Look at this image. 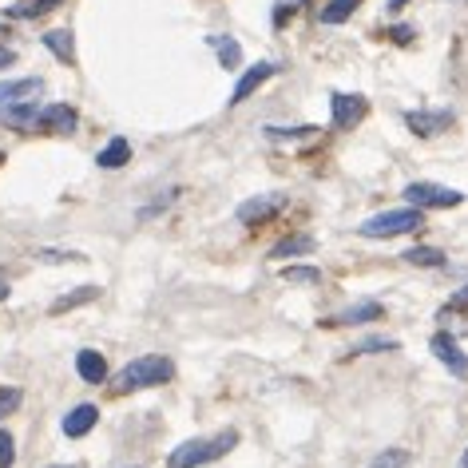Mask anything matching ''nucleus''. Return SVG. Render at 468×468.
Here are the masks:
<instances>
[{
	"mask_svg": "<svg viewBox=\"0 0 468 468\" xmlns=\"http://www.w3.org/2000/svg\"><path fill=\"white\" fill-rule=\"evenodd\" d=\"M357 5H362V0H330V5L317 13V20H322V24H345Z\"/></svg>",
	"mask_w": 468,
	"mask_h": 468,
	"instance_id": "22",
	"label": "nucleus"
},
{
	"mask_svg": "<svg viewBox=\"0 0 468 468\" xmlns=\"http://www.w3.org/2000/svg\"><path fill=\"white\" fill-rule=\"evenodd\" d=\"M282 278H286V282H306V286H314V282H322V271H317V266H286Z\"/></svg>",
	"mask_w": 468,
	"mask_h": 468,
	"instance_id": "25",
	"label": "nucleus"
},
{
	"mask_svg": "<svg viewBox=\"0 0 468 468\" xmlns=\"http://www.w3.org/2000/svg\"><path fill=\"white\" fill-rule=\"evenodd\" d=\"M453 314H461V317H464V334H468V286H464V290H456V294H453V302L441 310V317H453Z\"/></svg>",
	"mask_w": 468,
	"mask_h": 468,
	"instance_id": "28",
	"label": "nucleus"
},
{
	"mask_svg": "<svg viewBox=\"0 0 468 468\" xmlns=\"http://www.w3.org/2000/svg\"><path fill=\"white\" fill-rule=\"evenodd\" d=\"M44 92V79L40 76H24V79H5L0 84V107H13V104H24V99H32V96H40Z\"/></svg>",
	"mask_w": 468,
	"mask_h": 468,
	"instance_id": "10",
	"label": "nucleus"
},
{
	"mask_svg": "<svg viewBox=\"0 0 468 468\" xmlns=\"http://www.w3.org/2000/svg\"><path fill=\"white\" fill-rule=\"evenodd\" d=\"M84 254L76 251H40V262H79Z\"/></svg>",
	"mask_w": 468,
	"mask_h": 468,
	"instance_id": "32",
	"label": "nucleus"
},
{
	"mask_svg": "<svg viewBox=\"0 0 468 468\" xmlns=\"http://www.w3.org/2000/svg\"><path fill=\"white\" fill-rule=\"evenodd\" d=\"M96 298H99V286H79V290H72V294L60 298V302H52V314H64V310H72V306L96 302Z\"/></svg>",
	"mask_w": 468,
	"mask_h": 468,
	"instance_id": "23",
	"label": "nucleus"
},
{
	"mask_svg": "<svg viewBox=\"0 0 468 468\" xmlns=\"http://www.w3.org/2000/svg\"><path fill=\"white\" fill-rule=\"evenodd\" d=\"M96 163L104 167V171H119V167H127V163H132V143H127L124 135H115L112 143H107L104 151L96 155Z\"/></svg>",
	"mask_w": 468,
	"mask_h": 468,
	"instance_id": "16",
	"label": "nucleus"
},
{
	"mask_svg": "<svg viewBox=\"0 0 468 468\" xmlns=\"http://www.w3.org/2000/svg\"><path fill=\"white\" fill-rule=\"evenodd\" d=\"M36 119H40V104H13L5 112V124L8 127H16V132H36Z\"/></svg>",
	"mask_w": 468,
	"mask_h": 468,
	"instance_id": "17",
	"label": "nucleus"
},
{
	"mask_svg": "<svg viewBox=\"0 0 468 468\" xmlns=\"http://www.w3.org/2000/svg\"><path fill=\"white\" fill-rule=\"evenodd\" d=\"M266 135L271 139H306V135H317V127L314 124H306V127H266Z\"/></svg>",
	"mask_w": 468,
	"mask_h": 468,
	"instance_id": "29",
	"label": "nucleus"
},
{
	"mask_svg": "<svg viewBox=\"0 0 468 468\" xmlns=\"http://www.w3.org/2000/svg\"><path fill=\"white\" fill-rule=\"evenodd\" d=\"M385 314L381 302H357L350 310H342L337 317H330V326H365V322H377Z\"/></svg>",
	"mask_w": 468,
	"mask_h": 468,
	"instance_id": "15",
	"label": "nucleus"
},
{
	"mask_svg": "<svg viewBox=\"0 0 468 468\" xmlns=\"http://www.w3.org/2000/svg\"><path fill=\"white\" fill-rule=\"evenodd\" d=\"M238 445V433L234 429H223L215 436H195V441H183L179 449H171L167 456V468H203V464H215L223 461Z\"/></svg>",
	"mask_w": 468,
	"mask_h": 468,
	"instance_id": "2",
	"label": "nucleus"
},
{
	"mask_svg": "<svg viewBox=\"0 0 468 468\" xmlns=\"http://www.w3.org/2000/svg\"><path fill=\"white\" fill-rule=\"evenodd\" d=\"M464 468H468V456H464Z\"/></svg>",
	"mask_w": 468,
	"mask_h": 468,
	"instance_id": "38",
	"label": "nucleus"
},
{
	"mask_svg": "<svg viewBox=\"0 0 468 468\" xmlns=\"http://www.w3.org/2000/svg\"><path fill=\"white\" fill-rule=\"evenodd\" d=\"M40 44H44L60 64H76V36L68 32V28H52V32H44L40 36Z\"/></svg>",
	"mask_w": 468,
	"mask_h": 468,
	"instance_id": "12",
	"label": "nucleus"
},
{
	"mask_svg": "<svg viewBox=\"0 0 468 468\" xmlns=\"http://www.w3.org/2000/svg\"><path fill=\"white\" fill-rule=\"evenodd\" d=\"M96 421H99L96 405H76V409L64 417V436H72V441H76V436H87L96 429Z\"/></svg>",
	"mask_w": 468,
	"mask_h": 468,
	"instance_id": "14",
	"label": "nucleus"
},
{
	"mask_svg": "<svg viewBox=\"0 0 468 468\" xmlns=\"http://www.w3.org/2000/svg\"><path fill=\"white\" fill-rule=\"evenodd\" d=\"M405 5H409V0H385V8H390V13H401Z\"/></svg>",
	"mask_w": 468,
	"mask_h": 468,
	"instance_id": "35",
	"label": "nucleus"
},
{
	"mask_svg": "<svg viewBox=\"0 0 468 468\" xmlns=\"http://www.w3.org/2000/svg\"><path fill=\"white\" fill-rule=\"evenodd\" d=\"M48 468H84V464H48Z\"/></svg>",
	"mask_w": 468,
	"mask_h": 468,
	"instance_id": "37",
	"label": "nucleus"
},
{
	"mask_svg": "<svg viewBox=\"0 0 468 468\" xmlns=\"http://www.w3.org/2000/svg\"><path fill=\"white\" fill-rule=\"evenodd\" d=\"M390 350H397L393 337H365L362 345H353L350 350V357H357V353H390Z\"/></svg>",
	"mask_w": 468,
	"mask_h": 468,
	"instance_id": "26",
	"label": "nucleus"
},
{
	"mask_svg": "<svg viewBox=\"0 0 468 468\" xmlns=\"http://www.w3.org/2000/svg\"><path fill=\"white\" fill-rule=\"evenodd\" d=\"M405 124H409L413 135L433 139V135H441L445 127L453 124V112H449V107H441V112H405Z\"/></svg>",
	"mask_w": 468,
	"mask_h": 468,
	"instance_id": "9",
	"label": "nucleus"
},
{
	"mask_svg": "<svg viewBox=\"0 0 468 468\" xmlns=\"http://www.w3.org/2000/svg\"><path fill=\"white\" fill-rule=\"evenodd\" d=\"M314 238L310 234H290V238H282V243H274V251L271 258H298V254H314Z\"/></svg>",
	"mask_w": 468,
	"mask_h": 468,
	"instance_id": "20",
	"label": "nucleus"
},
{
	"mask_svg": "<svg viewBox=\"0 0 468 468\" xmlns=\"http://www.w3.org/2000/svg\"><path fill=\"white\" fill-rule=\"evenodd\" d=\"M5 298H8V282H5V278H0V302H5Z\"/></svg>",
	"mask_w": 468,
	"mask_h": 468,
	"instance_id": "36",
	"label": "nucleus"
},
{
	"mask_svg": "<svg viewBox=\"0 0 468 468\" xmlns=\"http://www.w3.org/2000/svg\"><path fill=\"white\" fill-rule=\"evenodd\" d=\"M79 127V115L72 104H44L36 119V132H56V135H72Z\"/></svg>",
	"mask_w": 468,
	"mask_h": 468,
	"instance_id": "7",
	"label": "nucleus"
},
{
	"mask_svg": "<svg viewBox=\"0 0 468 468\" xmlns=\"http://www.w3.org/2000/svg\"><path fill=\"white\" fill-rule=\"evenodd\" d=\"M271 76H278V64H274V60H258V64H251L243 76H238V84H234V92H231V107H238L243 99H251Z\"/></svg>",
	"mask_w": 468,
	"mask_h": 468,
	"instance_id": "8",
	"label": "nucleus"
},
{
	"mask_svg": "<svg viewBox=\"0 0 468 468\" xmlns=\"http://www.w3.org/2000/svg\"><path fill=\"white\" fill-rule=\"evenodd\" d=\"M278 206H282V195H254V198H246L243 206H238V223H246V226H258V223H266Z\"/></svg>",
	"mask_w": 468,
	"mask_h": 468,
	"instance_id": "11",
	"label": "nucleus"
},
{
	"mask_svg": "<svg viewBox=\"0 0 468 468\" xmlns=\"http://www.w3.org/2000/svg\"><path fill=\"white\" fill-rule=\"evenodd\" d=\"M76 373L84 377L87 385H104V381H107V362H104V353L79 350V353H76Z\"/></svg>",
	"mask_w": 468,
	"mask_h": 468,
	"instance_id": "13",
	"label": "nucleus"
},
{
	"mask_svg": "<svg viewBox=\"0 0 468 468\" xmlns=\"http://www.w3.org/2000/svg\"><path fill=\"white\" fill-rule=\"evenodd\" d=\"M64 0H28V5H8L5 20H36L44 13H52V8H60Z\"/></svg>",
	"mask_w": 468,
	"mask_h": 468,
	"instance_id": "19",
	"label": "nucleus"
},
{
	"mask_svg": "<svg viewBox=\"0 0 468 468\" xmlns=\"http://www.w3.org/2000/svg\"><path fill=\"white\" fill-rule=\"evenodd\" d=\"M405 464H409V453H405V449H385L373 461V468H405Z\"/></svg>",
	"mask_w": 468,
	"mask_h": 468,
	"instance_id": "30",
	"label": "nucleus"
},
{
	"mask_svg": "<svg viewBox=\"0 0 468 468\" xmlns=\"http://www.w3.org/2000/svg\"><path fill=\"white\" fill-rule=\"evenodd\" d=\"M8 64H16V52L13 48H0V68H8Z\"/></svg>",
	"mask_w": 468,
	"mask_h": 468,
	"instance_id": "33",
	"label": "nucleus"
},
{
	"mask_svg": "<svg viewBox=\"0 0 468 468\" xmlns=\"http://www.w3.org/2000/svg\"><path fill=\"white\" fill-rule=\"evenodd\" d=\"M393 40H413V28H409V24H401V28H393Z\"/></svg>",
	"mask_w": 468,
	"mask_h": 468,
	"instance_id": "34",
	"label": "nucleus"
},
{
	"mask_svg": "<svg viewBox=\"0 0 468 468\" xmlns=\"http://www.w3.org/2000/svg\"><path fill=\"white\" fill-rule=\"evenodd\" d=\"M175 377V362L163 353H143L135 357V362H127L124 370H119L112 381H107V390L112 393H139V390H151V385H167Z\"/></svg>",
	"mask_w": 468,
	"mask_h": 468,
	"instance_id": "1",
	"label": "nucleus"
},
{
	"mask_svg": "<svg viewBox=\"0 0 468 468\" xmlns=\"http://www.w3.org/2000/svg\"><path fill=\"white\" fill-rule=\"evenodd\" d=\"M330 115H334L337 132H350V127H357L365 115H370V99L357 96V92H334L330 96Z\"/></svg>",
	"mask_w": 468,
	"mask_h": 468,
	"instance_id": "5",
	"label": "nucleus"
},
{
	"mask_svg": "<svg viewBox=\"0 0 468 468\" xmlns=\"http://www.w3.org/2000/svg\"><path fill=\"white\" fill-rule=\"evenodd\" d=\"M175 198H179V191H175V187H171V191H163V195H159V198H151V206H143V211H139V223H147V218L163 215V211H167V206H171V203H175Z\"/></svg>",
	"mask_w": 468,
	"mask_h": 468,
	"instance_id": "27",
	"label": "nucleus"
},
{
	"mask_svg": "<svg viewBox=\"0 0 468 468\" xmlns=\"http://www.w3.org/2000/svg\"><path fill=\"white\" fill-rule=\"evenodd\" d=\"M20 405H24V390H16V385H0V421H5L8 413H16Z\"/></svg>",
	"mask_w": 468,
	"mask_h": 468,
	"instance_id": "24",
	"label": "nucleus"
},
{
	"mask_svg": "<svg viewBox=\"0 0 468 468\" xmlns=\"http://www.w3.org/2000/svg\"><path fill=\"white\" fill-rule=\"evenodd\" d=\"M405 203L421 206V211H453V206L464 203V195L445 183H409L405 187Z\"/></svg>",
	"mask_w": 468,
	"mask_h": 468,
	"instance_id": "4",
	"label": "nucleus"
},
{
	"mask_svg": "<svg viewBox=\"0 0 468 468\" xmlns=\"http://www.w3.org/2000/svg\"><path fill=\"white\" fill-rule=\"evenodd\" d=\"M425 226V211L421 206H397V211H381L373 218H365L357 226L362 238H397V234H417Z\"/></svg>",
	"mask_w": 468,
	"mask_h": 468,
	"instance_id": "3",
	"label": "nucleus"
},
{
	"mask_svg": "<svg viewBox=\"0 0 468 468\" xmlns=\"http://www.w3.org/2000/svg\"><path fill=\"white\" fill-rule=\"evenodd\" d=\"M429 350L433 357L445 365L453 377H468V353L456 345V337L449 330H441V334H433V342H429Z\"/></svg>",
	"mask_w": 468,
	"mask_h": 468,
	"instance_id": "6",
	"label": "nucleus"
},
{
	"mask_svg": "<svg viewBox=\"0 0 468 468\" xmlns=\"http://www.w3.org/2000/svg\"><path fill=\"white\" fill-rule=\"evenodd\" d=\"M13 461H16V441L8 429H0V468H13Z\"/></svg>",
	"mask_w": 468,
	"mask_h": 468,
	"instance_id": "31",
	"label": "nucleus"
},
{
	"mask_svg": "<svg viewBox=\"0 0 468 468\" xmlns=\"http://www.w3.org/2000/svg\"><path fill=\"white\" fill-rule=\"evenodd\" d=\"M206 44H211L215 52H218V64L231 68V72H234L238 64H243V48H238L234 36H206Z\"/></svg>",
	"mask_w": 468,
	"mask_h": 468,
	"instance_id": "18",
	"label": "nucleus"
},
{
	"mask_svg": "<svg viewBox=\"0 0 468 468\" xmlns=\"http://www.w3.org/2000/svg\"><path fill=\"white\" fill-rule=\"evenodd\" d=\"M409 266H425V271H436V266H445L449 258H445V251H436V246H413V251L401 254Z\"/></svg>",
	"mask_w": 468,
	"mask_h": 468,
	"instance_id": "21",
	"label": "nucleus"
}]
</instances>
